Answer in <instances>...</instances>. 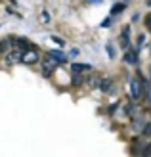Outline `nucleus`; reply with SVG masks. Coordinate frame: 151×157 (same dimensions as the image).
Masks as SVG:
<instances>
[{
	"label": "nucleus",
	"instance_id": "20",
	"mask_svg": "<svg viewBox=\"0 0 151 157\" xmlns=\"http://www.w3.org/2000/svg\"><path fill=\"white\" fill-rule=\"evenodd\" d=\"M78 54H81V50H78V48H73V50L69 52V56H71V58H77Z\"/></svg>",
	"mask_w": 151,
	"mask_h": 157
},
{
	"label": "nucleus",
	"instance_id": "24",
	"mask_svg": "<svg viewBox=\"0 0 151 157\" xmlns=\"http://www.w3.org/2000/svg\"><path fill=\"white\" fill-rule=\"evenodd\" d=\"M145 4H147V6H151V0H145Z\"/></svg>",
	"mask_w": 151,
	"mask_h": 157
},
{
	"label": "nucleus",
	"instance_id": "4",
	"mask_svg": "<svg viewBox=\"0 0 151 157\" xmlns=\"http://www.w3.org/2000/svg\"><path fill=\"white\" fill-rule=\"evenodd\" d=\"M123 59H124V63L136 65V63H138V52L134 50V48H128V50L124 52V56H123Z\"/></svg>",
	"mask_w": 151,
	"mask_h": 157
},
{
	"label": "nucleus",
	"instance_id": "9",
	"mask_svg": "<svg viewBox=\"0 0 151 157\" xmlns=\"http://www.w3.org/2000/svg\"><path fill=\"white\" fill-rule=\"evenodd\" d=\"M100 90L101 92H113V78H101V84H100Z\"/></svg>",
	"mask_w": 151,
	"mask_h": 157
},
{
	"label": "nucleus",
	"instance_id": "22",
	"mask_svg": "<svg viewBox=\"0 0 151 157\" xmlns=\"http://www.w3.org/2000/svg\"><path fill=\"white\" fill-rule=\"evenodd\" d=\"M86 4H101V0H84Z\"/></svg>",
	"mask_w": 151,
	"mask_h": 157
},
{
	"label": "nucleus",
	"instance_id": "8",
	"mask_svg": "<svg viewBox=\"0 0 151 157\" xmlns=\"http://www.w3.org/2000/svg\"><path fill=\"white\" fill-rule=\"evenodd\" d=\"M144 127H145L144 119L136 115V117H134V119H132V130H134V132H140V134H142V130H144Z\"/></svg>",
	"mask_w": 151,
	"mask_h": 157
},
{
	"label": "nucleus",
	"instance_id": "23",
	"mask_svg": "<svg viewBox=\"0 0 151 157\" xmlns=\"http://www.w3.org/2000/svg\"><path fill=\"white\" fill-rule=\"evenodd\" d=\"M149 84H151V67H149Z\"/></svg>",
	"mask_w": 151,
	"mask_h": 157
},
{
	"label": "nucleus",
	"instance_id": "10",
	"mask_svg": "<svg viewBox=\"0 0 151 157\" xmlns=\"http://www.w3.org/2000/svg\"><path fill=\"white\" fill-rule=\"evenodd\" d=\"M71 69H73L75 75H81V73H84V71H90L92 65H88V63H73V65H71Z\"/></svg>",
	"mask_w": 151,
	"mask_h": 157
},
{
	"label": "nucleus",
	"instance_id": "5",
	"mask_svg": "<svg viewBox=\"0 0 151 157\" xmlns=\"http://www.w3.org/2000/svg\"><path fill=\"white\" fill-rule=\"evenodd\" d=\"M58 65H59V63H58L55 59H52L50 56H46V58H44V75H46V77L52 75V71H54Z\"/></svg>",
	"mask_w": 151,
	"mask_h": 157
},
{
	"label": "nucleus",
	"instance_id": "21",
	"mask_svg": "<svg viewBox=\"0 0 151 157\" xmlns=\"http://www.w3.org/2000/svg\"><path fill=\"white\" fill-rule=\"evenodd\" d=\"M42 21H44V23L50 21V13H48V12H42Z\"/></svg>",
	"mask_w": 151,
	"mask_h": 157
},
{
	"label": "nucleus",
	"instance_id": "17",
	"mask_svg": "<svg viewBox=\"0 0 151 157\" xmlns=\"http://www.w3.org/2000/svg\"><path fill=\"white\" fill-rule=\"evenodd\" d=\"M81 84H82V77H77L75 75L73 77V86H81Z\"/></svg>",
	"mask_w": 151,
	"mask_h": 157
},
{
	"label": "nucleus",
	"instance_id": "16",
	"mask_svg": "<svg viewBox=\"0 0 151 157\" xmlns=\"http://www.w3.org/2000/svg\"><path fill=\"white\" fill-rule=\"evenodd\" d=\"M111 25H113V17H111V15L101 21V27H111Z\"/></svg>",
	"mask_w": 151,
	"mask_h": 157
},
{
	"label": "nucleus",
	"instance_id": "2",
	"mask_svg": "<svg viewBox=\"0 0 151 157\" xmlns=\"http://www.w3.org/2000/svg\"><path fill=\"white\" fill-rule=\"evenodd\" d=\"M40 59V54H38L35 48H29L23 52V56H21V63H25V65H33L36 63V61Z\"/></svg>",
	"mask_w": 151,
	"mask_h": 157
},
{
	"label": "nucleus",
	"instance_id": "3",
	"mask_svg": "<svg viewBox=\"0 0 151 157\" xmlns=\"http://www.w3.org/2000/svg\"><path fill=\"white\" fill-rule=\"evenodd\" d=\"M21 56H23V50L13 48V50H10V52L6 54V63H8V65H15V63H19V61H21Z\"/></svg>",
	"mask_w": 151,
	"mask_h": 157
},
{
	"label": "nucleus",
	"instance_id": "13",
	"mask_svg": "<svg viewBox=\"0 0 151 157\" xmlns=\"http://www.w3.org/2000/svg\"><path fill=\"white\" fill-rule=\"evenodd\" d=\"M121 12H124V4H115L113 8H111V17H113V15H117V13H121Z\"/></svg>",
	"mask_w": 151,
	"mask_h": 157
},
{
	"label": "nucleus",
	"instance_id": "14",
	"mask_svg": "<svg viewBox=\"0 0 151 157\" xmlns=\"http://www.w3.org/2000/svg\"><path fill=\"white\" fill-rule=\"evenodd\" d=\"M142 136H144V138H149L151 136V123H145L144 130H142Z\"/></svg>",
	"mask_w": 151,
	"mask_h": 157
},
{
	"label": "nucleus",
	"instance_id": "1",
	"mask_svg": "<svg viewBox=\"0 0 151 157\" xmlns=\"http://www.w3.org/2000/svg\"><path fill=\"white\" fill-rule=\"evenodd\" d=\"M130 94H132V100L144 98V82H142L140 77L130 78Z\"/></svg>",
	"mask_w": 151,
	"mask_h": 157
},
{
	"label": "nucleus",
	"instance_id": "15",
	"mask_svg": "<svg viewBox=\"0 0 151 157\" xmlns=\"http://www.w3.org/2000/svg\"><path fill=\"white\" fill-rule=\"evenodd\" d=\"M50 38H52V40H54L55 44H58V46H61V48H63V46H65V40H63V38H59V36H55V35H54V36H50Z\"/></svg>",
	"mask_w": 151,
	"mask_h": 157
},
{
	"label": "nucleus",
	"instance_id": "7",
	"mask_svg": "<svg viewBox=\"0 0 151 157\" xmlns=\"http://www.w3.org/2000/svg\"><path fill=\"white\" fill-rule=\"evenodd\" d=\"M121 46L126 48V50H128V46H130V27L128 25H126L123 29V33H121Z\"/></svg>",
	"mask_w": 151,
	"mask_h": 157
},
{
	"label": "nucleus",
	"instance_id": "12",
	"mask_svg": "<svg viewBox=\"0 0 151 157\" xmlns=\"http://www.w3.org/2000/svg\"><path fill=\"white\" fill-rule=\"evenodd\" d=\"M105 52H107L109 59H113V58H115V44H113V42H107V44H105Z\"/></svg>",
	"mask_w": 151,
	"mask_h": 157
},
{
	"label": "nucleus",
	"instance_id": "6",
	"mask_svg": "<svg viewBox=\"0 0 151 157\" xmlns=\"http://www.w3.org/2000/svg\"><path fill=\"white\" fill-rule=\"evenodd\" d=\"M46 56H50L52 59H55V61H58L59 65H61V63H65V61H67V56H65L63 52H59V50H48V54H46Z\"/></svg>",
	"mask_w": 151,
	"mask_h": 157
},
{
	"label": "nucleus",
	"instance_id": "19",
	"mask_svg": "<svg viewBox=\"0 0 151 157\" xmlns=\"http://www.w3.org/2000/svg\"><path fill=\"white\" fill-rule=\"evenodd\" d=\"M145 27H147V29L151 31V12H149V13L145 15Z\"/></svg>",
	"mask_w": 151,
	"mask_h": 157
},
{
	"label": "nucleus",
	"instance_id": "11",
	"mask_svg": "<svg viewBox=\"0 0 151 157\" xmlns=\"http://www.w3.org/2000/svg\"><path fill=\"white\" fill-rule=\"evenodd\" d=\"M100 84H101V78L100 77L94 75V77L88 78V86H90V88H100Z\"/></svg>",
	"mask_w": 151,
	"mask_h": 157
},
{
	"label": "nucleus",
	"instance_id": "18",
	"mask_svg": "<svg viewBox=\"0 0 151 157\" xmlns=\"http://www.w3.org/2000/svg\"><path fill=\"white\" fill-rule=\"evenodd\" d=\"M144 44H145V35H140L138 36V48H142Z\"/></svg>",
	"mask_w": 151,
	"mask_h": 157
}]
</instances>
